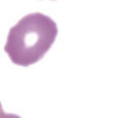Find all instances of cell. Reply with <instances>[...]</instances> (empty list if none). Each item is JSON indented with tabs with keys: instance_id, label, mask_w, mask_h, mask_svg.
I'll use <instances>...</instances> for the list:
<instances>
[{
	"instance_id": "obj_1",
	"label": "cell",
	"mask_w": 132,
	"mask_h": 118,
	"mask_svg": "<svg viewBox=\"0 0 132 118\" xmlns=\"http://www.w3.org/2000/svg\"><path fill=\"white\" fill-rule=\"evenodd\" d=\"M57 35L58 27L53 18L41 12L29 13L10 28L4 51L13 64L28 67L44 56Z\"/></svg>"
},
{
	"instance_id": "obj_2",
	"label": "cell",
	"mask_w": 132,
	"mask_h": 118,
	"mask_svg": "<svg viewBox=\"0 0 132 118\" xmlns=\"http://www.w3.org/2000/svg\"><path fill=\"white\" fill-rule=\"evenodd\" d=\"M0 118H22L21 116L16 115V114H12V113H5L3 108H2V105H1V102H0Z\"/></svg>"
}]
</instances>
